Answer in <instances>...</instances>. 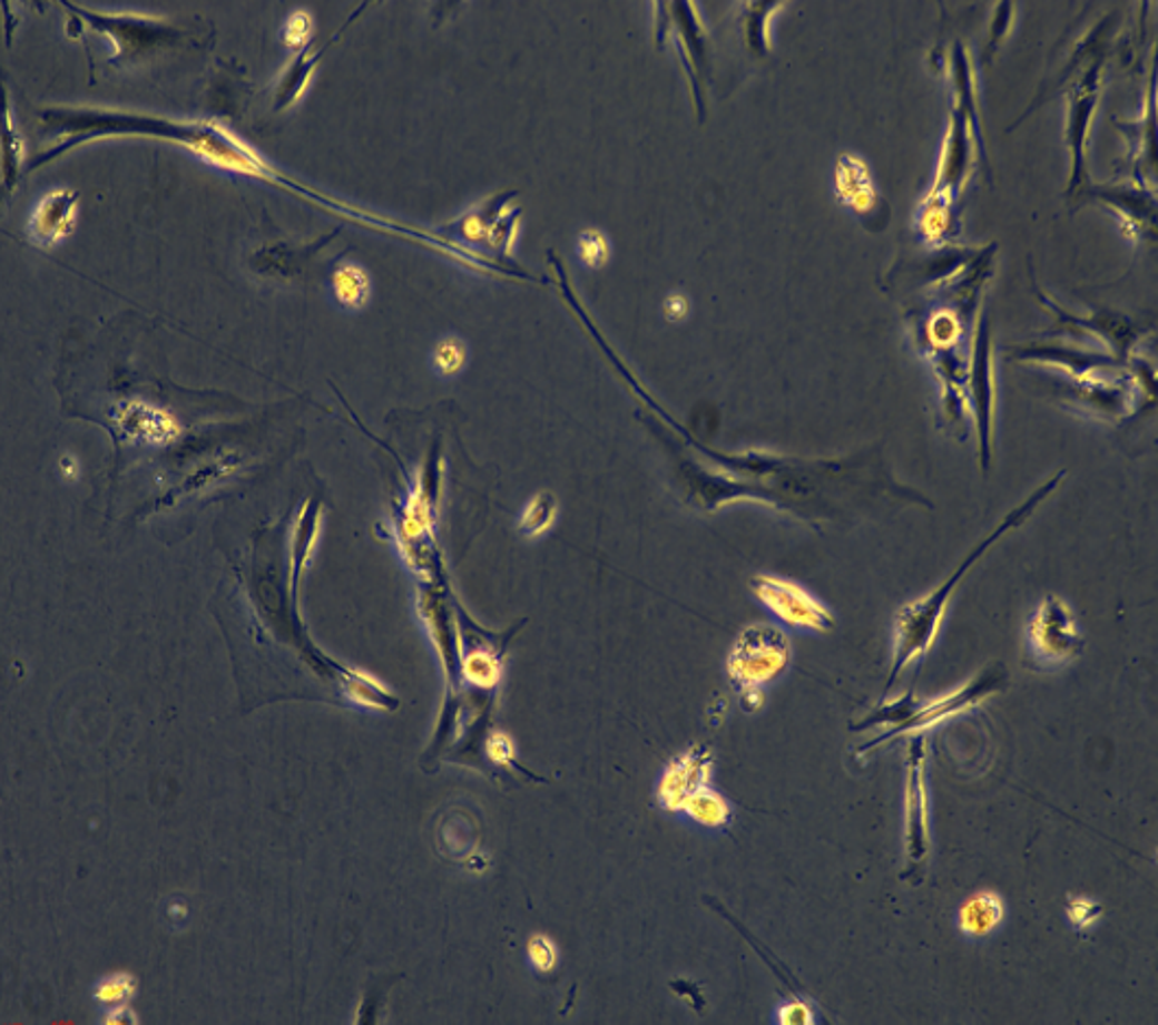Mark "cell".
Listing matches in <instances>:
<instances>
[{"label":"cell","mask_w":1158,"mask_h":1025,"mask_svg":"<svg viewBox=\"0 0 1158 1025\" xmlns=\"http://www.w3.org/2000/svg\"><path fill=\"white\" fill-rule=\"evenodd\" d=\"M51 131L49 149L40 154L38 167L60 158L66 152L101 138H156L187 149L197 160L244 178L267 183L281 192L312 199L318 206L335 208L337 202L310 189L298 178L274 167L255 145L217 119H183L115 108H53L42 115ZM33 165V167H36Z\"/></svg>","instance_id":"1"},{"label":"cell","mask_w":1158,"mask_h":1025,"mask_svg":"<svg viewBox=\"0 0 1158 1025\" xmlns=\"http://www.w3.org/2000/svg\"><path fill=\"white\" fill-rule=\"evenodd\" d=\"M1060 482H1062V474L1051 478L1036 494H1031L1030 500H1025L1019 509L1008 512L1003 517V521L997 524L992 528V533L988 537H983L974 546V550L965 557L964 562L960 564V568L951 575V578L940 583V587H935L931 594H926V596H922V598H917L913 603L902 605L901 612L896 614V623H894V660H892L887 693L894 689V684L901 680L904 671L915 666L933 648V644H935L940 632H942V625H944V618H946V609H949L955 592L962 585V578L974 568V564L999 539H1003L1008 533L1019 528L1030 517L1031 512L1036 511L1058 489Z\"/></svg>","instance_id":"2"},{"label":"cell","mask_w":1158,"mask_h":1025,"mask_svg":"<svg viewBox=\"0 0 1158 1025\" xmlns=\"http://www.w3.org/2000/svg\"><path fill=\"white\" fill-rule=\"evenodd\" d=\"M1003 682H1005V668H1003V664H994V666L981 671L977 677H972L964 686L955 689L953 693H944V695H938V697L926 700V702H920V700H915L911 695H904L901 700H896L894 704L881 705L872 716H867L863 721L861 728L890 725V730L885 734L876 736L872 743L863 745V750H858V754L861 752L865 754L870 750L887 745L896 736L922 734L924 730L935 728V725H940L946 719L960 716L968 710L983 704L992 695H997L1003 689Z\"/></svg>","instance_id":"3"},{"label":"cell","mask_w":1158,"mask_h":1025,"mask_svg":"<svg viewBox=\"0 0 1158 1025\" xmlns=\"http://www.w3.org/2000/svg\"><path fill=\"white\" fill-rule=\"evenodd\" d=\"M931 855V798L926 782V739L911 734L904 754V861L902 879L920 881Z\"/></svg>","instance_id":"4"},{"label":"cell","mask_w":1158,"mask_h":1025,"mask_svg":"<svg viewBox=\"0 0 1158 1025\" xmlns=\"http://www.w3.org/2000/svg\"><path fill=\"white\" fill-rule=\"evenodd\" d=\"M793 657L788 636L769 623L747 625L727 653V677L740 693L747 689H765L786 673Z\"/></svg>","instance_id":"5"},{"label":"cell","mask_w":1158,"mask_h":1025,"mask_svg":"<svg viewBox=\"0 0 1158 1025\" xmlns=\"http://www.w3.org/2000/svg\"><path fill=\"white\" fill-rule=\"evenodd\" d=\"M1025 642L1033 664L1040 668H1062L1085 651V636L1076 612L1060 596H1044L1025 627Z\"/></svg>","instance_id":"6"},{"label":"cell","mask_w":1158,"mask_h":1025,"mask_svg":"<svg viewBox=\"0 0 1158 1025\" xmlns=\"http://www.w3.org/2000/svg\"><path fill=\"white\" fill-rule=\"evenodd\" d=\"M752 589L758 603L788 629L822 636L833 632L837 623L833 609L797 580L758 575L752 578Z\"/></svg>","instance_id":"7"},{"label":"cell","mask_w":1158,"mask_h":1025,"mask_svg":"<svg viewBox=\"0 0 1158 1025\" xmlns=\"http://www.w3.org/2000/svg\"><path fill=\"white\" fill-rule=\"evenodd\" d=\"M110 423L119 441L128 446L169 448L183 437V426L171 410L140 397L112 403Z\"/></svg>","instance_id":"8"},{"label":"cell","mask_w":1158,"mask_h":1025,"mask_svg":"<svg viewBox=\"0 0 1158 1025\" xmlns=\"http://www.w3.org/2000/svg\"><path fill=\"white\" fill-rule=\"evenodd\" d=\"M714 771V754L706 745H695L686 754L668 763L657 780L655 798L668 813H679L684 802L701 787L709 784Z\"/></svg>","instance_id":"9"},{"label":"cell","mask_w":1158,"mask_h":1025,"mask_svg":"<svg viewBox=\"0 0 1158 1025\" xmlns=\"http://www.w3.org/2000/svg\"><path fill=\"white\" fill-rule=\"evenodd\" d=\"M79 217V193L60 187L45 193L29 213L27 237L38 248H53L66 242Z\"/></svg>","instance_id":"10"},{"label":"cell","mask_w":1158,"mask_h":1025,"mask_svg":"<svg viewBox=\"0 0 1158 1025\" xmlns=\"http://www.w3.org/2000/svg\"><path fill=\"white\" fill-rule=\"evenodd\" d=\"M331 303L344 314H360L373 301V279L362 263L344 261L328 276Z\"/></svg>","instance_id":"11"},{"label":"cell","mask_w":1158,"mask_h":1025,"mask_svg":"<svg viewBox=\"0 0 1158 1025\" xmlns=\"http://www.w3.org/2000/svg\"><path fill=\"white\" fill-rule=\"evenodd\" d=\"M1005 918V905L994 892H979L968 898L958 911V929L965 938H988Z\"/></svg>","instance_id":"12"},{"label":"cell","mask_w":1158,"mask_h":1025,"mask_svg":"<svg viewBox=\"0 0 1158 1025\" xmlns=\"http://www.w3.org/2000/svg\"><path fill=\"white\" fill-rule=\"evenodd\" d=\"M679 813H684L690 822H695L697 827H704V829H727L734 818V809L727 802V798L720 795L709 784L697 789L684 802Z\"/></svg>","instance_id":"13"},{"label":"cell","mask_w":1158,"mask_h":1025,"mask_svg":"<svg viewBox=\"0 0 1158 1025\" xmlns=\"http://www.w3.org/2000/svg\"><path fill=\"white\" fill-rule=\"evenodd\" d=\"M322 51L324 49L314 51V53H301L292 65L285 68V72L278 79L276 95H274V108L276 110L290 108V106L298 104L305 97L307 88L314 81L316 66L321 62Z\"/></svg>","instance_id":"14"},{"label":"cell","mask_w":1158,"mask_h":1025,"mask_svg":"<svg viewBox=\"0 0 1158 1025\" xmlns=\"http://www.w3.org/2000/svg\"><path fill=\"white\" fill-rule=\"evenodd\" d=\"M242 465V458L237 453H222L217 458H210L202 465H197L195 469H192L180 485H176L167 496L169 498H183V496H194L197 491H204L208 487H215L217 482H224L226 478H230Z\"/></svg>","instance_id":"15"},{"label":"cell","mask_w":1158,"mask_h":1025,"mask_svg":"<svg viewBox=\"0 0 1158 1025\" xmlns=\"http://www.w3.org/2000/svg\"><path fill=\"white\" fill-rule=\"evenodd\" d=\"M24 160H27L24 136H22V131L16 124L11 104L7 101L4 128H2V185H4L7 193H13V189L18 187Z\"/></svg>","instance_id":"16"},{"label":"cell","mask_w":1158,"mask_h":1025,"mask_svg":"<svg viewBox=\"0 0 1158 1025\" xmlns=\"http://www.w3.org/2000/svg\"><path fill=\"white\" fill-rule=\"evenodd\" d=\"M559 517V502L552 494H534L517 517V530L528 539L543 537Z\"/></svg>","instance_id":"17"},{"label":"cell","mask_w":1158,"mask_h":1025,"mask_svg":"<svg viewBox=\"0 0 1158 1025\" xmlns=\"http://www.w3.org/2000/svg\"><path fill=\"white\" fill-rule=\"evenodd\" d=\"M469 364V346L460 335H443L430 351V369L441 380L458 378Z\"/></svg>","instance_id":"18"},{"label":"cell","mask_w":1158,"mask_h":1025,"mask_svg":"<svg viewBox=\"0 0 1158 1025\" xmlns=\"http://www.w3.org/2000/svg\"><path fill=\"white\" fill-rule=\"evenodd\" d=\"M577 256L587 270H602L611 258V242L602 231L585 228L577 240Z\"/></svg>","instance_id":"19"},{"label":"cell","mask_w":1158,"mask_h":1025,"mask_svg":"<svg viewBox=\"0 0 1158 1025\" xmlns=\"http://www.w3.org/2000/svg\"><path fill=\"white\" fill-rule=\"evenodd\" d=\"M316 33V22H314V16L305 9H298V11H292L287 16V20L283 22V29H281V42L290 49V51H305L312 42Z\"/></svg>","instance_id":"20"},{"label":"cell","mask_w":1158,"mask_h":1025,"mask_svg":"<svg viewBox=\"0 0 1158 1025\" xmlns=\"http://www.w3.org/2000/svg\"><path fill=\"white\" fill-rule=\"evenodd\" d=\"M1067 920L1078 934H1087L1101 920V905L1089 897L1069 898Z\"/></svg>","instance_id":"21"},{"label":"cell","mask_w":1158,"mask_h":1025,"mask_svg":"<svg viewBox=\"0 0 1158 1025\" xmlns=\"http://www.w3.org/2000/svg\"><path fill=\"white\" fill-rule=\"evenodd\" d=\"M500 664L495 662L493 655H487V653H471L464 662V675L478 684V686H493L500 677Z\"/></svg>","instance_id":"22"},{"label":"cell","mask_w":1158,"mask_h":1025,"mask_svg":"<svg viewBox=\"0 0 1158 1025\" xmlns=\"http://www.w3.org/2000/svg\"><path fill=\"white\" fill-rule=\"evenodd\" d=\"M528 958L539 973H550L559 961V951H557V945L548 936L537 934L528 943Z\"/></svg>","instance_id":"23"},{"label":"cell","mask_w":1158,"mask_h":1025,"mask_svg":"<svg viewBox=\"0 0 1158 1025\" xmlns=\"http://www.w3.org/2000/svg\"><path fill=\"white\" fill-rule=\"evenodd\" d=\"M775 1022L779 1025H808L815 1024V1015L808 1002L793 999L775 1011Z\"/></svg>","instance_id":"24"},{"label":"cell","mask_w":1158,"mask_h":1025,"mask_svg":"<svg viewBox=\"0 0 1158 1025\" xmlns=\"http://www.w3.org/2000/svg\"><path fill=\"white\" fill-rule=\"evenodd\" d=\"M487 754L498 765H509L516 759L513 739L507 732H493L487 741Z\"/></svg>","instance_id":"25"},{"label":"cell","mask_w":1158,"mask_h":1025,"mask_svg":"<svg viewBox=\"0 0 1158 1025\" xmlns=\"http://www.w3.org/2000/svg\"><path fill=\"white\" fill-rule=\"evenodd\" d=\"M129 984H131L129 977L117 975V977L108 979L106 984H101V988L97 990V997H99L101 1002H106V1004L124 1002V999H128L129 990H131Z\"/></svg>","instance_id":"26"},{"label":"cell","mask_w":1158,"mask_h":1025,"mask_svg":"<svg viewBox=\"0 0 1158 1025\" xmlns=\"http://www.w3.org/2000/svg\"><path fill=\"white\" fill-rule=\"evenodd\" d=\"M661 310H664V316H666V321H686V319H688V314H690V301H688V296H684L681 292H673V294H668V296H666V301H664Z\"/></svg>","instance_id":"27"},{"label":"cell","mask_w":1158,"mask_h":1025,"mask_svg":"<svg viewBox=\"0 0 1158 1025\" xmlns=\"http://www.w3.org/2000/svg\"><path fill=\"white\" fill-rule=\"evenodd\" d=\"M58 471H60V476L65 478L66 482H77L79 476H81V465H79L77 456L70 453V451H65L60 456V460H58Z\"/></svg>","instance_id":"28"},{"label":"cell","mask_w":1158,"mask_h":1025,"mask_svg":"<svg viewBox=\"0 0 1158 1025\" xmlns=\"http://www.w3.org/2000/svg\"><path fill=\"white\" fill-rule=\"evenodd\" d=\"M767 702V695L763 689H747V691H740V704L747 710V712H758L763 710V705Z\"/></svg>","instance_id":"29"}]
</instances>
